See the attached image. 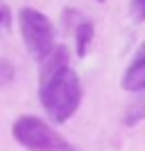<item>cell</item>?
<instances>
[{
  "label": "cell",
  "mask_w": 145,
  "mask_h": 151,
  "mask_svg": "<svg viewBox=\"0 0 145 151\" xmlns=\"http://www.w3.org/2000/svg\"><path fill=\"white\" fill-rule=\"evenodd\" d=\"M39 97L45 113L52 122H68L82 101V83L75 70L68 68V54L63 47H55L52 54L43 61Z\"/></svg>",
  "instance_id": "1"
},
{
  "label": "cell",
  "mask_w": 145,
  "mask_h": 151,
  "mask_svg": "<svg viewBox=\"0 0 145 151\" xmlns=\"http://www.w3.org/2000/svg\"><path fill=\"white\" fill-rule=\"evenodd\" d=\"M18 23L30 57L43 63L55 50V29H52L50 18L32 7H23L18 14Z\"/></svg>",
  "instance_id": "2"
},
{
  "label": "cell",
  "mask_w": 145,
  "mask_h": 151,
  "mask_svg": "<svg viewBox=\"0 0 145 151\" xmlns=\"http://www.w3.org/2000/svg\"><path fill=\"white\" fill-rule=\"evenodd\" d=\"M14 140L30 151H61L66 142L52 126H48L41 117L34 115H20L12 126Z\"/></svg>",
  "instance_id": "3"
},
{
  "label": "cell",
  "mask_w": 145,
  "mask_h": 151,
  "mask_svg": "<svg viewBox=\"0 0 145 151\" xmlns=\"http://www.w3.org/2000/svg\"><path fill=\"white\" fill-rule=\"evenodd\" d=\"M120 86L129 93H141L145 90V41L141 43V47L136 50V54L132 57L127 70L122 72V81Z\"/></svg>",
  "instance_id": "4"
},
{
  "label": "cell",
  "mask_w": 145,
  "mask_h": 151,
  "mask_svg": "<svg viewBox=\"0 0 145 151\" xmlns=\"http://www.w3.org/2000/svg\"><path fill=\"white\" fill-rule=\"evenodd\" d=\"M93 23L91 20H82L75 29V50H77V57H86L88 54V47L93 43Z\"/></svg>",
  "instance_id": "5"
},
{
  "label": "cell",
  "mask_w": 145,
  "mask_h": 151,
  "mask_svg": "<svg viewBox=\"0 0 145 151\" xmlns=\"http://www.w3.org/2000/svg\"><path fill=\"white\" fill-rule=\"evenodd\" d=\"M143 120H145V90H141V93H136L134 101L127 106L122 122H125L127 126H136L138 122H143Z\"/></svg>",
  "instance_id": "6"
},
{
  "label": "cell",
  "mask_w": 145,
  "mask_h": 151,
  "mask_svg": "<svg viewBox=\"0 0 145 151\" xmlns=\"http://www.w3.org/2000/svg\"><path fill=\"white\" fill-rule=\"evenodd\" d=\"M129 9H132V16L136 20H145V0H132Z\"/></svg>",
  "instance_id": "7"
},
{
  "label": "cell",
  "mask_w": 145,
  "mask_h": 151,
  "mask_svg": "<svg viewBox=\"0 0 145 151\" xmlns=\"http://www.w3.org/2000/svg\"><path fill=\"white\" fill-rule=\"evenodd\" d=\"M12 77H14L12 63L7 61V59H2V61H0V79H2V83H9V81H12Z\"/></svg>",
  "instance_id": "8"
},
{
  "label": "cell",
  "mask_w": 145,
  "mask_h": 151,
  "mask_svg": "<svg viewBox=\"0 0 145 151\" xmlns=\"http://www.w3.org/2000/svg\"><path fill=\"white\" fill-rule=\"evenodd\" d=\"M0 14H2V34L12 29V12H9V5H0Z\"/></svg>",
  "instance_id": "9"
},
{
  "label": "cell",
  "mask_w": 145,
  "mask_h": 151,
  "mask_svg": "<svg viewBox=\"0 0 145 151\" xmlns=\"http://www.w3.org/2000/svg\"><path fill=\"white\" fill-rule=\"evenodd\" d=\"M61 151H79V149H77V147H68V145H66V147H63Z\"/></svg>",
  "instance_id": "10"
},
{
  "label": "cell",
  "mask_w": 145,
  "mask_h": 151,
  "mask_svg": "<svg viewBox=\"0 0 145 151\" xmlns=\"http://www.w3.org/2000/svg\"><path fill=\"white\" fill-rule=\"evenodd\" d=\"M98 2H104V0H98Z\"/></svg>",
  "instance_id": "11"
}]
</instances>
